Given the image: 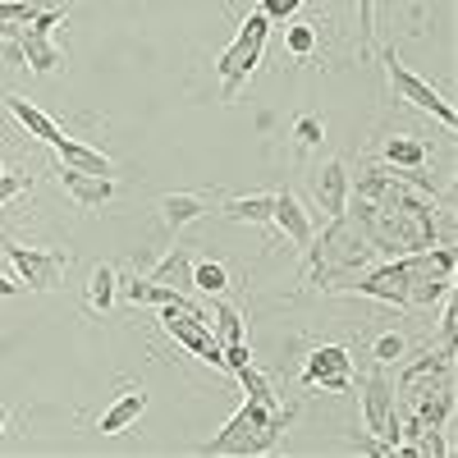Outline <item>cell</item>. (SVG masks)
<instances>
[{
    "mask_svg": "<svg viewBox=\"0 0 458 458\" xmlns=\"http://www.w3.org/2000/svg\"><path fill=\"white\" fill-rule=\"evenodd\" d=\"M289 408H280L276 390H266V394H248L243 408L225 422V431L216 440L202 445V454H266V449H276L284 427H289Z\"/></svg>",
    "mask_w": 458,
    "mask_h": 458,
    "instance_id": "cell-1",
    "label": "cell"
},
{
    "mask_svg": "<svg viewBox=\"0 0 458 458\" xmlns=\"http://www.w3.org/2000/svg\"><path fill=\"white\" fill-rule=\"evenodd\" d=\"M271 19H266L261 10H252L243 23H239V32H234V42H229L225 51H220V60H216V73H220V101H234L243 88H248V79H252V69L261 64V51H266V37H271Z\"/></svg>",
    "mask_w": 458,
    "mask_h": 458,
    "instance_id": "cell-2",
    "label": "cell"
},
{
    "mask_svg": "<svg viewBox=\"0 0 458 458\" xmlns=\"http://www.w3.org/2000/svg\"><path fill=\"white\" fill-rule=\"evenodd\" d=\"M69 5H73V0H64V5H42L28 23L14 28L19 55H23V64H28L32 73H55V69H64V51L51 42V32L69 19Z\"/></svg>",
    "mask_w": 458,
    "mask_h": 458,
    "instance_id": "cell-3",
    "label": "cell"
},
{
    "mask_svg": "<svg viewBox=\"0 0 458 458\" xmlns=\"http://www.w3.org/2000/svg\"><path fill=\"white\" fill-rule=\"evenodd\" d=\"M161 326H165V335H170L174 344H183L193 358H202L207 367H220V371H225V349L216 344L211 321H207L202 308H193V302H170V308L161 312Z\"/></svg>",
    "mask_w": 458,
    "mask_h": 458,
    "instance_id": "cell-4",
    "label": "cell"
},
{
    "mask_svg": "<svg viewBox=\"0 0 458 458\" xmlns=\"http://www.w3.org/2000/svg\"><path fill=\"white\" fill-rule=\"evenodd\" d=\"M5 257L14 261L19 284L32 289V293L60 289L64 266H69V252H60V248H32V243H19V239H5Z\"/></svg>",
    "mask_w": 458,
    "mask_h": 458,
    "instance_id": "cell-5",
    "label": "cell"
},
{
    "mask_svg": "<svg viewBox=\"0 0 458 458\" xmlns=\"http://www.w3.org/2000/svg\"><path fill=\"white\" fill-rule=\"evenodd\" d=\"M386 73H390V83H394V92H399V101H408V106H417V110H427V114H436V120L445 124V129H458V110L427 83V79H417V73L399 60V51H386Z\"/></svg>",
    "mask_w": 458,
    "mask_h": 458,
    "instance_id": "cell-6",
    "label": "cell"
},
{
    "mask_svg": "<svg viewBox=\"0 0 458 458\" xmlns=\"http://www.w3.org/2000/svg\"><path fill=\"white\" fill-rule=\"evenodd\" d=\"M298 380L308 390H349L353 386V358H349V349H339V344H321V349H312L308 362H302Z\"/></svg>",
    "mask_w": 458,
    "mask_h": 458,
    "instance_id": "cell-7",
    "label": "cell"
},
{
    "mask_svg": "<svg viewBox=\"0 0 458 458\" xmlns=\"http://www.w3.org/2000/svg\"><path fill=\"white\" fill-rule=\"evenodd\" d=\"M349 188H353V174H349V165H344V161H326V165L317 170L312 193H317V202H321V211H326L330 220L349 216Z\"/></svg>",
    "mask_w": 458,
    "mask_h": 458,
    "instance_id": "cell-8",
    "label": "cell"
},
{
    "mask_svg": "<svg viewBox=\"0 0 458 458\" xmlns=\"http://www.w3.org/2000/svg\"><path fill=\"white\" fill-rule=\"evenodd\" d=\"M60 188L79 207H106L114 193H120V183H114L110 174H88V170H69V165H60Z\"/></svg>",
    "mask_w": 458,
    "mask_h": 458,
    "instance_id": "cell-9",
    "label": "cell"
},
{
    "mask_svg": "<svg viewBox=\"0 0 458 458\" xmlns=\"http://www.w3.org/2000/svg\"><path fill=\"white\" fill-rule=\"evenodd\" d=\"M271 225H280L284 234L308 252L312 248V239H317V225H312V216L302 211V202L293 198V193H276V207H271Z\"/></svg>",
    "mask_w": 458,
    "mask_h": 458,
    "instance_id": "cell-10",
    "label": "cell"
},
{
    "mask_svg": "<svg viewBox=\"0 0 458 458\" xmlns=\"http://www.w3.org/2000/svg\"><path fill=\"white\" fill-rule=\"evenodd\" d=\"M5 106H10V114H14V120H19V124H23V129H28L32 138H42L47 147H60V142L69 138V133H64V129H60L55 120H51V114H47V110H37V106H32L28 97L10 92V97H5Z\"/></svg>",
    "mask_w": 458,
    "mask_h": 458,
    "instance_id": "cell-11",
    "label": "cell"
},
{
    "mask_svg": "<svg viewBox=\"0 0 458 458\" xmlns=\"http://www.w3.org/2000/svg\"><path fill=\"white\" fill-rule=\"evenodd\" d=\"M157 211H161L165 229H174V234H179L183 225H193L198 216L211 211V193H165V198L157 202Z\"/></svg>",
    "mask_w": 458,
    "mask_h": 458,
    "instance_id": "cell-12",
    "label": "cell"
},
{
    "mask_svg": "<svg viewBox=\"0 0 458 458\" xmlns=\"http://www.w3.org/2000/svg\"><path fill=\"white\" fill-rule=\"evenodd\" d=\"M147 412V394L142 390H124L120 399H114L106 412H101V422H97V431L101 436H120V431H129L138 417Z\"/></svg>",
    "mask_w": 458,
    "mask_h": 458,
    "instance_id": "cell-13",
    "label": "cell"
},
{
    "mask_svg": "<svg viewBox=\"0 0 458 458\" xmlns=\"http://www.w3.org/2000/svg\"><path fill=\"white\" fill-rule=\"evenodd\" d=\"M120 293L133 302V308H170V302H188L179 289L170 284H157L151 276H133V280H120Z\"/></svg>",
    "mask_w": 458,
    "mask_h": 458,
    "instance_id": "cell-14",
    "label": "cell"
},
{
    "mask_svg": "<svg viewBox=\"0 0 458 458\" xmlns=\"http://www.w3.org/2000/svg\"><path fill=\"white\" fill-rule=\"evenodd\" d=\"M55 151H60V165H69V170H88V174H114V161H110V157H101L97 147L79 142V138H64Z\"/></svg>",
    "mask_w": 458,
    "mask_h": 458,
    "instance_id": "cell-15",
    "label": "cell"
},
{
    "mask_svg": "<svg viewBox=\"0 0 458 458\" xmlns=\"http://www.w3.org/2000/svg\"><path fill=\"white\" fill-rule=\"evenodd\" d=\"M271 207H276V193L229 198L225 202V220H234V225H271Z\"/></svg>",
    "mask_w": 458,
    "mask_h": 458,
    "instance_id": "cell-16",
    "label": "cell"
},
{
    "mask_svg": "<svg viewBox=\"0 0 458 458\" xmlns=\"http://www.w3.org/2000/svg\"><path fill=\"white\" fill-rule=\"evenodd\" d=\"M114 293H120V276H114L110 266H92V276H88V308L92 312H110Z\"/></svg>",
    "mask_w": 458,
    "mask_h": 458,
    "instance_id": "cell-17",
    "label": "cell"
},
{
    "mask_svg": "<svg viewBox=\"0 0 458 458\" xmlns=\"http://www.w3.org/2000/svg\"><path fill=\"white\" fill-rule=\"evenodd\" d=\"M386 161L394 170H422L427 165V142L422 138H390L386 142Z\"/></svg>",
    "mask_w": 458,
    "mask_h": 458,
    "instance_id": "cell-18",
    "label": "cell"
},
{
    "mask_svg": "<svg viewBox=\"0 0 458 458\" xmlns=\"http://www.w3.org/2000/svg\"><path fill=\"white\" fill-rule=\"evenodd\" d=\"M207 321H211V335H216L220 349H229V344H243V317H239L234 302H220Z\"/></svg>",
    "mask_w": 458,
    "mask_h": 458,
    "instance_id": "cell-19",
    "label": "cell"
},
{
    "mask_svg": "<svg viewBox=\"0 0 458 458\" xmlns=\"http://www.w3.org/2000/svg\"><path fill=\"white\" fill-rule=\"evenodd\" d=\"M151 280H157V284H170V289H183V284H193V261H188L183 248H174L170 257H161V266L151 271Z\"/></svg>",
    "mask_w": 458,
    "mask_h": 458,
    "instance_id": "cell-20",
    "label": "cell"
},
{
    "mask_svg": "<svg viewBox=\"0 0 458 458\" xmlns=\"http://www.w3.org/2000/svg\"><path fill=\"white\" fill-rule=\"evenodd\" d=\"M37 10H42V0H0V37H14V28L28 23Z\"/></svg>",
    "mask_w": 458,
    "mask_h": 458,
    "instance_id": "cell-21",
    "label": "cell"
},
{
    "mask_svg": "<svg viewBox=\"0 0 458 458\" xmlns=\"http://www.w3.org/2000/svg\"><path fill=\"white\" fill-rule=\"evenodd\" d=\"M371 358H376L380 367H390V362H403V358H408V339H403L399 330H390V335H380V339L371 344Z\"/></svg>",
    "mask_w": 458,
    "mask_h": 458,
    "instance_id": "cell-22",
    "label": "cell"
},
{
    "mask_svg": "<svg viewBox=\"0 0 458 458\" xmlns=\"http://www.w3.org/2000/svg\"><path fill=\"white\" fill-rule=\"evenodd\" d=\"M321 138H326V124H321V114H298V120H293V142H298L302 151L321 147Z\"/></svg>",
    "mask_w": 458,
    "mask_h": 458,
    "instance_id": "cell-23",
    "label": "cell"
},
{
    "mask_svg": "<svg viewBox=\"0 0 458 458\" xmlns=\"http://www.w3.org/2000/svg\"><path fill=\"white\" fill-rule=\"evenodd\" d=\"M193 284L202 289V293H220L225 284H229V271L220 261H202V266H193Z\"/></svg>",
    "mask_w": 458,
    "mask_h": 458,
    "instance_id": "cell-24",
    "label": "cell"
},
{
    "mask_svg": "<svg viewBox=\"0 0 458 458\" xmlns=\"http://www.w3.org/2000/svg\"><path fill=\"white\" fill-rule=\"evenodd\" d=\"M284 47H289V55H312L317 51V28L312 23H293L289 32H284Z\"/></svg>",
    "mask_w": 458,
    "mask_h": 458,
    "instance_id": "cell-25",
    "label": "cell"
},
{
    "mask_svg": "<svg viewBox=\"0 0 458 458\" xmlns=\"http://www.w3.org/2000/svg\"><path fill=\"white\" fill-rule=\"evenodd\" d=\"M257 10L271 19V23H284V19H293L302 10V0H257Z\"/></svg>",
    "mask_w": 458,
    "mask_h": 458,
    "instance_id": "cell-26",
    "label": "cell"
},
{
    "mask_svg": "<svg viewBox=\"0 0 458 458\" xmlns=\"http://www.w3.org/2000/svg\"><path fill=\"white\" fill-rule=\"evenodd\" d=\"M23 188H28V174H10L5 170V174H0V207H5L10 198H19Z\"/></svg>",
    "mask_w": 458,
    "mask_h": 458,
    "instance_id": "cell-27",
    "label": "cell"
},
{
    "mask_svg": "<svg viewBox=\"0 0 458 458\" xmlns=\"http://www.w3.org/2000/svg\"><path fill=\"white\" fill-rule=\"evenodd\" d=\"M454 330H458V312H454V293H445V312H440V335H445V344H454Z\"/></svg>",
    "mask_w": 458,
    "mask_h": 458,
    "instance_id": "cell-28",
    "label": "cell"
},
{
    "mask_svg": "<svg viewBox=\"0 0 458 458\" xmlns=\"http://www.w3.org/2000/svg\"><path fill=\"white\" fill-rule=\"evenodd\" d=\"M358 28H362V42H371V28H376V0H358Z\"/></svg>",
    "mask_w": 458,
    "mask_h": 458,
    "instance_id": "cell-29",
    "label": "cell"
},
{
    "mask_svg": "<svg viewBox=\"0 0 458 458\" xmlns=\"http://www.w3.org/2000/svg\"><path fill=\"white\" fill-rule=\"evenodd\" d=\"M14 293H23V284H14V280L0 276V298H14Z\"/></svg>",
    "mask_w": 458,
    "mask_h": 458,
    "instance_id": "cell-30",
    "label": "cell"
},
{
    "mask_svg": "<svg viewBox=\"0 0 458 458\" xmlns=\"http://www.w3.org/2000/svg\"><path fill=\"white\" fill-rule=\"evenodd\" d=\"M10 427V408H0V431H5Z\"/></svg>",
    "mask_w": 458,
    "mask_h": 458,
    "instance_id": "cell-31",
    "label": "cell"
},
{
    "mask_svg": "<svg viewBox=\"0 0 458 458\" xmlns=\"http://www.w3.org/2000/svg\"><path fill=\"white\" fill-rule=\"evenodd\" d=\"M0 174H5V161H0Z\"/></svg>",
    "mask_w": 458,
    "mask_h": 458,
    "instance_id": "cell-32",
    "label": "cell"
},
{
    "mask_svg": "<svg viewBox=\"0 0 458 458\" xmlns=\"http://www.w3.org/2000/svg\"><path fill=\"white\" fill-rule=\"evenodd\" d=\"M0 42H5V37H0Z\"/></svg>",
    "mask_w": 458,
    "mask_h": 458,
    "instance_id": "cell-33",
    "label": "cell"
}]
</instances>
